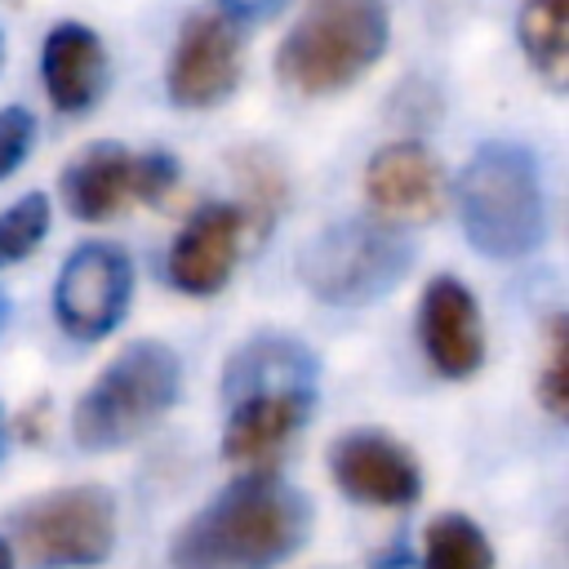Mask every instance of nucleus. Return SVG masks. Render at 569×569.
<instances>
[{
    "mask_svg": "<svg viewBox=\"0 0 569 569\" xmlns=\"http://www.w3.org/2000/svg\"><path fill=\"white\" fill-rule=\"evenodd\" d=\"M27 569H93L116 547V498L102 485H67L13 511Z\"/></svg>",
    "mask_w": 569,
    "mask_h": 569,
    "instance_id": "nucleus-7",
    "label": "nucleus"
},
{
    "mask_svg": "<svg viewBox=\"0 0 569 569\" xmlns=\"http://www.w3.org/2000/svg\"><path fill=\"white\" fill-rule=\"evenodd\" d=\"M418 342L445 378H471L485 365V320L458 276H436L418 298Z\"/></svg>",
    "mask_w": 569,
    "mask_h": 569,
    "instance_id": "nucleus-12",
    "label": "nucleus"
},
{
    "mask_svg": "<svg viewBox=\"0 0 569 569\" xmlns=\"http://www.w3.org/2000/svg\"><path fill=\"white\" fill-rule=\"evenodd\" d=\"M0 67H4V31H0Z\"/></svg>",
    "mask_w": 569,
    "mask_h": 569,
    "instance_id": "nucleus-27",
    "label": "nucleus"
},
{
    "mask_svg": "<svg viewBox=\"0 0 569 569\" xmlns=\"http://www.w3.org/2000/svg\"><path fill=\"white\" fill-rule=\"evenodd\" d=\"M458 213L467 240L485 258H525L547 236L538 160L520 142H485L458 178Z\"/></svg>",
    "mask_w": 569,
    "mask_h": 569,
    "instance_id": "nucleus-4",
    "label": "nucleus"
},
{
    "mask_svg": "<svg viewBox=\"0 0 569 569\" xmlns=\"http://www.w3.org/2000/svg\"><path fill=\"white\" fill-rule=\"evenodd\" d=\"M133 200V151L120 142H89L62 169V204L80 222H107Z\"/></svg>",
    "mask_w": 569,
    "mask_h": 569,
    "instance_id": "nucleus-15",
    "label": "nucleus"
},
{
    "mask_svg": "<svg viewBox=\"0 0 569 569\" xmlns=\"http://www.w3.org/2000/svg\"><path fill=\"white\" fill-rule=\"evenodd\" d=\"M178 187V160L169 151H142L133 156V200L160 204Z\"/></svg>",
    "mask_w": 569,
    "mask_h": 569,
    "instance_id": "nucleus-22",
    "label": "nucleus"
},
{
    "mask_svg": "<svg viewBox=\"0 0 569 569\" xmlns=\"http://www.w3.org/2000/svg\"><path fill=\"white\" fill-rule=\"evenodd\" d=\"M391 13L387 0H307L276 53V76L316 98L338 93L369 76L387 53Z\"/></svg>",
    "mask_w": 569,
    "mask_h": 569,
    "instance_id": "nucleus-3",
    "label": "nucleus"
},
{
    "mask_svg": "<svg viewBox=\"0 0 569 569\" xmlns=\"http://www.w3.org/2000/svg\"><path fill=\"white\" fill-rule=\"evenodd\" d=\"M516 31L529 67L560 93L569 80V0H520Z\"/></svg>",
    "mask_w": 569,
    "mask_h": 569,
    "instance_id": "nucleus-16",
    "label": "nucleus"
},
{
    "mask_svg": "<svg viewBox=\"0 0 569 569\" xmlns=\"http://www.w3.org/2000/svg\"><path fill=\"white\" fill-rule=\"evenodd\" d=\"M538 396L551 418L569 413V320L565 316H556L547 329V365L538 378Z\"/></svg>",
    "mask_w": 569,
    "mask_h": 569,
    "instance_id": "nucleus-20",
    "label": "nucleus"
},
{
    "mask_svg": "<svg viewBox=\"0 0 569 569\" xmlns=\"http://www.w3.org/2000/svg\"><path fill=\"white\" fill-rule=\"evenodd\" d=\"M365 191L382 222H427L445 204V173L422 142H387L365 164Z\"/></svg>",
    "mask_w": 569,
    "mask_h": 569,
    "instance_id": "nucleus-13",
    "label": "nucleus"
},
{
    "mask_svg": "<svg viewBox=\"0 0 569 569\" xmlns=\"http://www.w3.org/2000/svg\"><path fill=\"white\" fill-rule=\"evenodd\" d=\"M320 396V360L293 333H258L222 365L227 431L222 453L236 467L271 462L307 422Z\"/></svg>",
    "mask_w": 569,
    "mask_h": 569,
    "instance_id": "nucleus-2",
    "label": "nucleus"
},
{
    "mask_svg": "<svg viewBox=\"0 0 569 569\" xmlns=\"http://www.w3.org/2000/svg\"><path fill=\"white\" fill-rule=\"evenodd\" d=\"M413 267V240L382 218H342L298 249V280L329 307H369Z\"/></svg>",
    "mask_w": 569,
    "mask_h": 569,
    "instance_id": "nucleus-6",
    "label": "nucleus"
},
{
    "mask_svg": "<svg viewBox=\"0 0 569 569\" xmlns=\"http://www.w3.org/2000/svg\"><path fill=\"white\" fill-rule=\"evenodd\" d=\"M36 142V116L27 107H0V182L13 178Z\"/></svg>",
    "mask_w": 569,
    "mask_h": 569,
    "instance_id": "nucleus-21",
    "label": "nucleus"
},
{
    "mask_svg": "<svg viewBox=\"0 0 569 569\" xmlns=\"http://www.w3.org/2000/svg\"><path fill=\"white\" fill-rule=\"evenodd\" d=\"M236 84H240V22L222 4H204L182 22L169 49V67H164L169 102L204 111L227 102Z\"/></svg>",
    "mask_w": 569,
    "mask_h": 569,
    "instance_id": "nucleus-9",
    "label": "nucleus"
},
{
    "mask_svg": "<svg viewBox=\"0 0 569 569\" xmlns=\"http://www.w3.org/2000/svg\"><path fill=\"white\" fill-rule=\"evenodd\" d=\"M0 569H18V560H13V547H9V538H0Z\"/></svg>",
    "mask_w": 569,
    "mask_h": 569,
    "instance_id": "nucleus-24",
    "label": "nucleus"
},
{
    "mask_svg": "<svg viewBox=\"0 0 569 569\" xmlns=\"http://www.w3.org/2000/svg\"><path fill=\"white\" fill-rule=\"evenodd\" d=\"M178 391H182L178 351L156 338L129 342L76 400L71 436L89 453L124 449L173 409Z\"/></svg>",
    "mask_w": 569,
    "mask_h": 569,
    "instance_id": "nucleus-5",
    "label": "nucleus"
},
{
    "mask_svg": "<svg viewBox=\"0 0 569 569\" xmlns=\"http://www.w3.org/2000/svg\"><path fill=\"white\" fill-rule=\"evenodd\" d=\"M236 22H249V18H271L284 0H218Z\"/></svg>",
    "mask_w": 569,
    "mask_h": 569,
    "instance_id": "nucleus-23",
    "label": "nucleus"
},
{
    "mask_svg": "<svg viewBox=\"0 0 569 569\" xmlns=\"http://www.w3.org/2000/svg\"><path fill=\"white\" fill-rule=\"evenodd\" d=\"M44 93L62 116L89 111L107 89V44L84 22H58L40 53Z\"/></svg>",
    "mask_w": 569,
    "mask_h": 569,
    "instance_id": "nucleus-14",
    "label": "nucleus"
},
{
    "mask_svg": "<svg viewBox=\"0 0 569 569\" xmlns=\"http://www.w3.org/2000/svg\"><path fill=\"white\" fill-rule=\"evenodd\" d=\"M44 236H49V196L31 191V196L13 200L0 213V267H13L22 258H31Z\"/></svg>",
    "mask_w": 569,
    "mask_h": 569,
    "instance_id": "nucleus-18",
    "label": "nucleus"
},
{
    "mask_svg": "<svg viewBox=\"0 0 569 569\" xmlns=\"http://www.w3.org/2000/svg\"><path fill=\"white\" fill-rule=\"evenodd\" d=\"M4 325H9V293L0 289V329H4Z\"/></svg>",
    "mask_w": 569,
    "mask_h": 569,
    "instance_id": "nucleus-25",
    "label": "nucleus"
},
{
    "mask_svg": "<svg viewBox=\"0 0 569 569\" xmlns=\"http://www.w3.org/2000/svg\"><path fill=\"white\" fill-rule=\"evenodd\" d=\"M329 476L351 502L365 507H409L422 493L418 458L378 427L342 431L329 449Z\"/></svg>",
    "mask_w": 569,
    "mask_h": 569,
    "instance_id": "nucleus-10",
    "label": "nucleus"
},
{
    "mask_svg": "<svg viewBox=\"0 0 569 569\" xmlns=\"http://www.w3.org/2000/svg\"><path fill=\"white\" fill-rule=\"evenodd\" d=\"M133 298V262L111 240H84L67 253L58 284H53V316L58 329L76 342L107 338Z\"/></svg>",
    "mask_w": 569,
    "mask_h": 569,
    "instance_id": "nucleus-8",
    "label": "nucleus"
},
{
    "mask_svg": "<svg viewBox=\"0 0 569 569\" xmlns=\"http://www.w3.org/2000/svg\"><path fill=\"white\" fill-rule=\"evenodd\" d=\"M311 538V502L271 471L218 489L169 542L173 569H276Z\"/></svg>",
    "mask_w": 569,
    "mask_h": 569,
    "instance_id": "nucleus-1",
    "label": "nucleus"
},
{
    "mask_svg": "<svg viewBox=\"0 0 569 569\" xmlns=\"http://www.w3.org/2000/svg\"><path fill=\"white\" fill-rule=\"evenodd\" d=\"M422 569H493V547L471 516L445 511L422 533Z\"/></svg>",
    "mask_w": 569,
    "mask_h": 569,
    "instance_id": "nucleus-17",
    "label": "nucleus"
},
{
    "mask_svg": "<svg viewBox=\"0 0 569 569\" xmlns=\"http://www.w3.org/2000/svg\"><path fill=\"white\" fill-rule=\"evenodd\" d=\"M240 240H244V209L200 204L169 244V258H164L169 284L191 293V298L218 293L236 271Z\"/></svg>",
    "mask_w": 569,
    "mask_h": 569,
    "instance_id": "nucleus-11",
    "label": "nucleus"
},
{
    "mask_svg": "<svg viewBox=\"0 0 569 569\" xmlns=\"http://www.w3.org/2000/svg\"><path fill=\"white\" fill-rule=\"evenodd\" d=\"M236 178H240V187L249 196V218H253L258 236H267V227L276 222V213L284 204V173L276 169L271 156L244 151V156H236Z\"/></svg>",
    "mask_w": 569,
    "mask_h": 569,
    "instance_id": "nucleus-19",
    "label": "nucleus"
},
{
    "mask_svg": "<svg viewBox=\"0 0 569 569\" xmlns=\"http://www.w3.org/2000/svg\"><path fill=\"white\" fill-rule=\"evenodd\" d=\"M0 453H4V413H0Z\"/></svg>",
    "mask_w": 569,
    "mask_h": 569,
    "instance_id": "nucleus-26",
    "label": "nucleus"
}]
</instances>
